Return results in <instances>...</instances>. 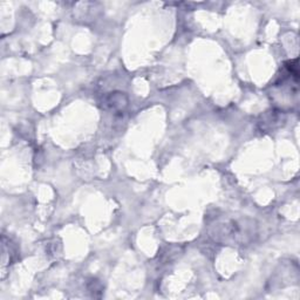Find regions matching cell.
Listing matches in <instances>:
<instances>
[{
  "mask_svg": "<svg viewBox=\"0 0 300 300\" xmlns=\"http://www.w3.org/2000/svg\"><path fill=\"white\" fill-rule=\"evenodd\" d=\"M106 104L114 110H124L127 107L128 100L124 93H112L106 98Z\"/></svg>",
  "mask_w": 300,
  "mask_h": 300,
  "instance_id": "cell-1",
  "label": "cell"
}]
</instances>
